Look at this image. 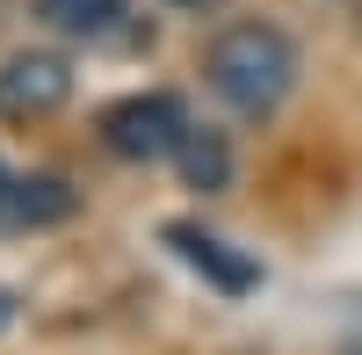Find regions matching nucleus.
I'll list each match as a JSON object with an SVG mask.
<instances>
[{
  "instance_id": "1",
  "label": "nucleus",
  "mask_w": 362,
  "mask_h": 355,
  "mask_svg": "<svg viewBox=\"0 0 362 355\" xmlns=\"http://www.w3.org/2000/svg\"><path fill=\"white\" fill-rule=\"evenodd\" d=\"M203 80H210V95H218L232 116L261 124V116H276L290 102V87H297V44L276 22H261V15L225 22L218 37L203 44Z\"/></svg>"
},
{
  "instance_id": "2",
  "label": "nucleus",
  "mask_w": 362,
  "mask_h": 355,
  "mask_svg": "<svg viewBox=\"0 0 362 355\" xmlns=\"http://www.w3.org/2000/svg\"><path fill=\"white\" fill-rule=\"evenodd\" d=\"M181 131H189V116H181L174 95H124L116 109H102V145L116 160H138V167L174 160Z\"/></svg>"
},
{
  "instance_id": "3",
  "label": "nucleus",
  "mask_w": 362,
  "mask_h": 355,
  "mask_svg": "<svg viewBox=\"0 0 362 355\" xmlns=\"http://www.w3.org/2000/svg\"><path fill=\"white\" fill-rule=\"evenodd\" d=\"M73 102V58L66 51H15L0 58V116L8 124H44Z\"/></svg>"
},
{
  "instance_id": "4",
  "label": "nucleus",
  "mask_w": 362,
  "mask_h": 355,
  "mask_svg": "<svg viewBox=\"0 0 362 355\" xmlns=\"http://www.w3.org/2000/svg\"><path fill=\"white\" fill-rule=\"evenodd\" d=\"M131 15V0H37V22L58 29V37H73V44H102L116 37Z\"/></svg>"
},
{
  "instance_id": "5",
  "label": "nucleus",
  "mask_w": 362,
  "mask_h": 355,
  "mask_svg": "<svg viewBox=\"0 0 362 355\" xmlns=\"http://www.w3.org/2000/svg\"><path fill=\"white\" fill-rule=\"evenodd\" d=\"M167 240L181 247V261H196V269L218 283V290H254V261H232L225 254V240H210V232H196V225H167Z\"/></svg>"
},
{
  "instance_id": "6",
  "label": "nucleus",
  "mask_w": 362,
  "mask_h": 355,
  "mask_svg": "<svg viewBox=\"0 0 362 355\" xmlns=\"http://www.w3.org/2000/svg\"><path fill=\"white\" fill-rule=\"evenodd\" d=\"M66 211H73V189L58 182V174H29V182L0 189V218H15V225H51Z\"/></svg>"
},
{
  "instance_id": "7",
  "label": "nucleus",
  "mask_w": 362,
  "mask_h": 355,
  "mask_svg": "<svg viewBox=\"0 0 362 355\" xmlns=\"http://www.w3.org/2000/svg\"><path fill=\"white\" fill-rule=\"evenodd\" d=\"M174 160H181V174H189V189H203V196H218L225 182H232V145L218 138V131H181V145H174Z\"/></svg>"
},
{
  "instance_id": "8",
  "label": "nucleus",
  "mask_w": 362,
  "mask_h": 355,
  "mask_svg": "<svg viewBox=\"0 0 362 355\" xmlns=\"http://www.w3.org/2000/svg\"><path fill=\"white\" fill-rule=\"evenodd\" d=\"M167 8H181V15H218L225 0H167Z\"/></svg>"
},
{
  "instance_id": "9",
  "label": "nucleus",
  "mask_w": 362,
  "mask_h": 355,
  "mask_svg": "<svg viewBox=\"0 0 362 355\" xmlns=\"http://www.w3.org/2000/svg\"><path fill=\"white\" fill-rule=\"evenodd\" d=\"M15 327V298H8V290H0V334H8Z\"/></svg>"
},
{
  "instance_id": "10",
  "label": "nucleus",
  "mask_w": 362,
  "mask_h": 355,
  "mask_svg": "<svg viewBox=\"0 0 362 355\" xmlns=\"http://www.w3.org/2000/svg\"><path fill=\"white\" fill-rule=\"evenodd\" d=\"M0 189H8V174H0Z\"/></svg>"
}]
</instances>
